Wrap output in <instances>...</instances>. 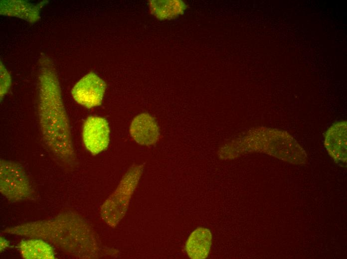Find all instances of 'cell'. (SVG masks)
<instances>
[{
	"instance_id": "cell-1",
	"label": "cell",
	"mask_w": 347,
	"mask_h": 259,
	"mask_svg": "<svg viewBox=\"0 0 347 259\" xmlns=\"http://www.w3.org/2000/svg\"><path fill=\"white\" fill-rule=\"evenodd\" d=\"M2 234L43 240L70 256L81 259L97 258L99 249L88 223L71 211L54 217L7 227Z\"/></svg>"
},
{
	"instance_id": "cell-2",
	"label": "cell",
	"mask_w": 347,
	"mask_h": 259,
	"mask_svg": "<svg viewBox=\"0 0 347 259\" xmlns=\"http://www.w3.org/2000/svg\"><path fill=\"white\" fill-rule=\"evenodd\" d=\"M38 109L39 124L45 144L58 161L72 166L76 155L70 125L57 75L47 61L40 70Z\"/></svg>"
},
{
	"instance_id": "cell-3",
	"label": "cell",
	"mask_w": 347,
	"mask_h": 259,
	"mask_svg": "<svg viewBox=\"0 0 347 259\" xmlns=\"http://www.w3.org/2000/svg\"><path fill=\"white\" fill-rule=\"evenodd\" d=\"M144 169V164H134L130 167L116 189L102 205L101 216L109 226L115 227L125 215Z\"/></svg>"
},
{
	"instance_id": "cell-4",
	"label": "cell",
	"mask_w": 347,
	"mask_h": 259,
	"mask_svg": "<svg viewBox=\"0 0 347 259\" xmlns=\"http://www.w3.org/2000/svg\"><path fill=\"white\" fill-rule=\"evenodd\" d=\"M0 192L9 201L13 202L32 197L33 189L20 164L0 158Z\"/></svg>"
},
{
	"instance_id": "cell-5",
	"label": "cell",
	"mask_w": 347,
	"mask_h": 259,
	"mask_svg": "<svg viewBox=\"0 0 347 259\" xmlns=\"http://www.w3.org/2000/svg\"><path fill=\"white\" fill-rule=\"evenodd\" d=\"M106 88L104 81L91 72L74 86L71 94L76 102L90 109L101 104Z\"/></svg>"
},
{
	"instance_id": "cell-6",
	"label": "cell",
	"mask_w": 347,
	"mask_h": 259,
	"mask_svg": "<svg viewBox=\"0 0 347 259\" xmlns=\"http://www.w3.org/2000/svg\"><path fill=\"white\" fill-rule=\"evenodd\" d=\"M109 134L108 123L103 118L90 116L83 124V143L86 149L93 155L107 148L110 141Z\"/></svg>"
},
{
	"instance_id": "cell-7",
	"label": "cell",
	"mask_w": 347,
	"mask_h": 259,
	"mask_svg": "<svg viewBox=\"0 0 347 259\" xmlns=\"http://www.w3.org/2000/svg\"><path fill=\"white\" fill-rule=\"evenodd\" d=\"M130 133L138 143L145 145L155 144L159 135L155 119L146 113H142L133 119L130 125Z\"/></svg>"
},
{
	"instance_id": "cell-8",
	"label": "cell",
	"mask_w": 347,
	"mask_h": 259,
	"mask_svg": "<svg viewBox=\"0 0 347 259\" xmlns=\"http://www.w3.org/2000/svg\"><path fill=\"white\" fill-rule=\"evenodd\" d=\"M325 144L330 154L338 160L345 161L347 151V123L335 124L326 132Z\"/></svg>"
},
{
	"instance_id": "cell-9",
	"label": "cell",
	"mask_w": 347,
	"mask_h": 259,
	"mask_svg": "<svg viewBox=\"0 0 347 259\" xmlns=\"http://www.w3.org/2000/svg\"><path fill=\"white\" fill-rule=\"evenodd\" d=\"M212 235L210 231L198 228L191 233L185 245V250L191 259H202L209 254L211 245Z\"/></svg>"
},
{
	"instance_id": "cell-10",
	"label": "cell",
	"mask_w": 347,
	"mask_h": 259,
	"mask_svg": "<svg viewBox=\"0 0 347 259\" xmlns=\"http://www.w3.org/2000/svg\"><path fill=\"white\" fill-rule=\"evenodd\" d=\"M21 257L25 259H53L55 252L50 244L37 238L22 241L18 245Z\"/></svg>"
},
{
	"instance_id": "cell-11",
	"label": "cell",
	"mask_w": 347,
	"mask_h": 259,
	"mask_svg": "<svg viewBox=\"0 0 347 259\" xmlns=\"http://www.w3.org/2000/svg\"><path fill=\"white\" fill-rule=\"evenodd\" d=\"M39 5L21 0H2L0 2V13L16 16L33 22L38 19Z\"/></svg>"
},
{
	"instance_id": "cell-12",
	"label": "cell",
	"mask_w": 347,
	"mask_h": 259,
	"mask_svg": "<svg viewBox=\"0 0 347 259\" xmlns=\"http://www.w3.org/2000/svg\"><path fill=\"white\" fill-rule=\"evenodd\" d=\"M186 5L181 0H151V13L160 19H173L183 13Z\"/></svg>"
},
{
	"instance_id": "cell-13",
	"label": "cell",
	"mask_w": 347,
	"mask_h": 259,
	"mask_svg": "<svg viewBox=\"0 0 347 259\" xmlns=\"http://www.w3.org/2000/svg\"><path fill=\"white\" fill-rule=\"evenodd\" d=\"M10 77L3 66H0V98L7 93L10 86Z\"/></svg>"
},
{
	"instance_id": "cell-14",
	"label": "cell",
	"mask_w": 347,
	"mask_h": 259,
	"mask_svg": "<svg viewBox=\"0 0 347 259\" xmlns=\"http://www.w3.org/2000/svg\"><path fill=\"white\" fill-rule=\"evenodd\" d=\"M0 253L3 252L5 249H7L10 245V243L8 241L6 240L3 237L0 236Z\"/></svg>"
}]
</instances>
